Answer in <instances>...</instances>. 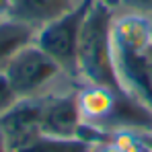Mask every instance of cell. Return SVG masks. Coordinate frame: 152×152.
Wrapping results in <instances>:
<instances>
[{
  "label": "cell",
  "instance_id": "6da1fadb",
  "mask_svg": "<svg viewBox=\"0 0 152 152\" xmlns=\"http://www.w3.org/2000/svg\"><path fill=\"white\" fill-rule=\"evenodd\" d=\"M117 4L113 0H93L82 21L78 39V82L124 91L115 70L111 23ZM126 93V91H124Z\"/></svg>",
  "mask_w": 152,
  "mask_h": 152
},
{
  "label": "cell",
  "instance_id": "7a4b0ae2",
  "mask_svg": "<svg viewBox=\"0 0 152 152\" xmlns=\"http://www.w3.org/2000/svg\"><path fill=\"white\" fill-rule=\"evenodd\" d=\"M0 72L19 99H43L68 86H76L62 66L41 50L35 39L4 62Z\"/></svg>",
  "mask_w": 152,
  "mask_h": 152
},
{
  "label": "cell",
  "instance_id": "3957f363",
  "mask_svg": "<svg viewBox=\"0 0 152 152\" xmlns=\"http://www.w3.org/2000/svg\"><path fill=\"white\" fill-rule=\"evenodd\" d=\"M91 2L93 0H82L70 12H66L64 17L48 23L45 27H41L35 33V43L45 53H50L74 82H78V39H80V29H82V21L86 17V10L91 6Z\"/></svg>",
  "mask_w": 152,
  "mask_h": 152
},
{
  "label": "cell",
  "instance_id": "277c9868",
  "mask_svg": "<svg viewBox=\"0 0 152 152\" xmlns=\"http://www.w3.org/2000/svg\"><path fill=\"white\" fill-rule=\"evenodd\" d=\"M76 86H68L53 95L43 97L41 107V132L50 138H84L91 142H103L101 134L88 129L82 124L76 101Z\"/></svg>",
  "mask_w": 152,
  "mask_h": 152
},
{
  "label": "cell",
  "instance_id": "5b68a950",
  "mask_svg": "<svg viewBox=\"0 0 152 152\" xmlns=\"http://www.w3.org/2000/svg\"><path fill=\"white\" fill-rule=\"evenodd\" d=\"M41 107L43 99H19L8 111L0 115V127L8 150L23 152L43 136Z\"/></svg>",
  "mask_w": 152,
  "mask_h": 152
},
{
  "label": "cell",
  "instance_id": "8992f818",
  "mask_svg": "<svg viewBox=\"0 0 152 152\" xmlns=\"http://www.w3.org/2000/svg\"><path fill=\"white\" fill-rule=\"evenodd\" d=\"M80 2L82 0H12L8 17L39 31L48 23L64 17L66 12L76 8Z\"/></svg>",
  "mask_w": 152,
  "mask_h": 152
},
{
  "label": "cell",
  "instance_id": "52a82bcc",
  "mask_svg": "<svg viewBox=\"0 0 152 152\" xmlns=\"http://www.w3.org/2000/svg\"><path fill=\"white\" fill-rule=\"evenodd\" d=\"M35 29L25 25L12 17H2L0 19V68L8 58H12L21 48L31 43L35 39Z\"/></svg>",
  "mask_w": 152,
  "mask_h": 152
},
{
  "label": "cell",
  "instance_id": "ba28073f",
  "mask_svg": "<svg viewBox=\"0 0 152 152\" xmlns=\"http://www.w3.org/2000/svg\"><path fill=\"white\" fill-rule=\"evenodd\" d=\"M99 142H91L84 138H50L41 136L35 144L23 152H95Z\"/></svg>",
  "mask_w": 152,
  "mask_h": 152
},
{
  "label": "cell",
  "instance_id": "9c48e42d",
  "mask_svg": "<svg viewBox=\"0 0 152 152\" xmlns=\"http://www.w3.org/2000/svg\"><path fill=\"white\" fill-rule=\"evenodd\" d=\"M17 101H19V97L15 95V91L10 88L8 80H6L4 74L0 72V115H2L4 111H8Z\"/></svg>",
  "mask_w": 152,
  "mask_h": 152
},
{
  "label": "cell",
  "instance_id": "30bf717a",
  "mask_svg": "<svg viewBox=\"0 0 152 152\" xmlns=\"http://www.w3.org/2000/svg\"><path fill=\"white\" fill-rule=\"evenodd\" d=\"M117 8L152 15V0H117Z\"/></svg>",
  "mask_w": 152,
  "mask_h": 152
},
{
  "label": "cell",
  "instance_id": "8fae6325",
  "mask_svg": "<svg viewBox=\"0 0 152 152\" xmlns=\"http://www.w3.org/2000/svg\"><path fill=\"white\" fill-rule=\"evenodd\" d=\"M10 6H12V0H0V17H8Z\"/></svg>",
  "mask_w": 152,
  "mask_h": 152
},
{
  "label": "cell",
  "instance_id": "7c38bea8",
  "mask_svg": "<svg viewBox=\"0 0 152 152\" xmlns=\"http://www.w3.org/2000/svg\"><path fill=\"white\" fill-rule=\"evenodd\" d=\"M6 140H4V134H2V127H0V152H6Z\"/></svg>",
  "mask_w": 152,
  "mask_h": 152
},
{
  "label": "cell",
  "instance_id": "4fadbf2b",
  "mask_svg": "<svg viewBox=\"0 0 152 152\" xmlns=\"http://www.w3.org/2000/svg\"><path fill=\"white\" fill-rule=\"evenodd\" d=\"M0 19H2V17H0Z\"/></svg>",
  "mask_w": 152,
  "mask_h": 152
}]
</instances>
